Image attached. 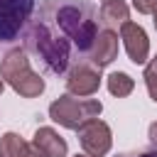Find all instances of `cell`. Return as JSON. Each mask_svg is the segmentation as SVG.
<instances>
[{
	"label": "cell",
	"instance_id": "6da1fadb",
	"mask_svg": "<svg viewBox=\"0 0 157 157\" xmlns=\"http://www.w3.org/2000/svg\"><path fill=\"white\" fill-rule=\"evenodd\" d=\"M98 34V10L88 0H42L22 32L25 49L32 52L49 74H66L74 61L88 59Z\"/></svg>",
	"mask_w": 157,
	"mask_h": 157
},
{
	"label": "cell",
	"instance_id": "7a4b0ae2",
	"mask_svg": "<svg viewBox=\"0 0 157 157\" xmlns=\"http://www.w3.org/2000/svg\"><path fill=\"white\" fill-rule=\"evenodd\" d=\"M0 78L7 81L22 98H37L44 91V78L32 71L25 49H10L0 61Z\"/></svg>",
	"mask_w": 157,
	"mask_h": 157
},
{
	"label": "cell",
	"instance_id": "3957f363",
	"mask_svg": "<svg viewBox=\"0 0 157 157\" xmlns=\"http://www.w3.org/2000/svg\"><path fill=\"white\" fill-rule=\"evenodd\" d=\"M103 110V103L98 98H74L71 93L59 96L56 101H52L49 105V118L54 123H59L61 128L69 130H78L86 120L98 118Z\"/></svg>",
	"mask_w": 157,
	"mask_h": 157
},
{
	"label": "cell",
	"instance_id": "277c9868",
	"mask_svg": "<svg viewBox=\"0 0 157 157\" xmlns=\"http://www.w3.org/2000/svg\"><path fill=\"white\" fill-rule=\"evenodd\" d=\"M34 7V0H0V44L17 42L22 37Z\"/></svg>",
	"mask_w": 157,
	"mask_h": 157
},
{
	"label": "cell",
	"instance_id": "5b68a950",
	"mask_svg": "<svg viewBox=\"0 0 157 157\" xmlns=\"http://www.w3.org/2000/svg\"><path fill=\"white\" fill-rule=\"evenodd\" d=\"M66 91L71 96L78 98H88L98 91L101 86V69L96 64H91L88 59H78L71 64V69L66 71Z\"/></svg>",
	"mask_w": 157,
	"mask_h": 157
},
{
	"label": "cell",
	"instance_id": "8992f818",
	"mask_svg": "<svg viewBox=\"0 0 157 157\" xmlns=\"http://www.w3.org/2000/svg\"><path fill=\"white\" fill-rule=\"evenodd\" d=\"M76 132H78V142H81L86 155H91V157L108 155V150L113 145V135H110V128L103 120H98V118L86 120Z\"/></svg>",
	"mask_w": 157,
	"mask_h": 157
},
{
	"label": "cell",
	"instance_id": "52a82bcc",
	"mask_svg": "<svg viewBox=\"0 0 157 157\" xmlns=\"http://www.w3.org/2000/svg\"><path fill=\"white\" fill-rule=\"evenodd\" d=\"M120 39L125 44V52L130 56L132 64H147V56H150V39L145 34V29L137 25V22H123L120 25Z\"/></svg>",
	"mask_w": 157,
	"mask_h": 157
},
{
	"label": "cell",
	"instance_id": "ba28073f",
	"mask_svg": "<svg viewBox=\"0 0 157 157\" xmlns=\"http://www.w3.org/2000/svg\"><path fill=\"white\" fill-rule=\"evenodd\" d=\"M115 56H118V34H115V29H98V34L93 39V47H91V54H88V61L96 64L98 69H103L110 61H115Z\"/></svg>",
	"mask_w": 157,
	"mask_h": 157
},
{
	"label": "cell",
	"instance_id": "9c48e42d",
	"mask_svg": "<svg viewBox=\"0 0 157 157\" xmlns=\"http://www.w3.org/2000/svg\"><path fill=\"white\" fill-rule=\"evenodd\" d=\"M32 145H34L44 157H66V152H69L66 140H64L54 128H37Z\"/></svg>",
	"mask_w": 157,
	"mask_h": 157
},
{
	"label": "cell",
	"instance_id": "30bf717a",
	"mask_svg": "<svg viewBox=\"0 0 157 157\" xmlns=\"http://www.w3.org/2000/svg\"><path fill=\"white\" fill-rule=\"evenodd\" d=\"M128 20H130V10L123 0H108L98 10V27L103 29H115Z\"/></svg>",
	"mask_w": 157,
	"mask_h": 157
},
{
	"label": "cell",
	"instance_id": "8fae6325",
	"mask_svg": "<svg viewBox=\"0 0 157 157\" xmlns=\"http://www.w3.org/2000/svg\"><path fill=\"white\" fill-rule=\"evenodd\" d=\"M0 157H44L34 145L22 140L17 132H5L0 137Z\"/></svg>",
	"mask_w": 157,
	"mask_h": 157
},
{
	"label": "cell",
	"instance_id": "7c38bea8",
	"mask_svg": "<svg viewBox=\"0 0 157 157\" xmlns=\"http://www.w3.org/2000/svg\"><path fill=\"white\" fill-rule=\"evenodd\" d=\"M132 88H135V81H132L125 71H113V74L108 76V91H110L113 96L125 98V96L132 93Z\"/></svg>",
	"mask_w": 157,
	"mask_h": 157
},
{
	"label": "cell",
	"instance_id": "4fadbf2b",
	"mask_svg": "<svg viewBox=\"0 0 157 157\" xmlns=\"http://www.w3.org/2000/svg\"><path fill=\"white\" fill-rule=\"evenodd\" d=\"M145 83H147V91H150V98L157 103V56L145 66Z\"/></svg>",
	"mask_w": 157,
	"mask_h": 157
},
{
	"label": "cell",
	"instance_id": "5bb4252c",
	"mask_svg": "<svg viewBox=\"0 0 157 157\" xmlns=\"http://www.w3.org/2000/svg\"><path fill=\"white\" fill-rule=\"evenodd\" d=\"M132 7L142 15H152L157 12V0H132Z\"/></svg>",
	"mask_w": 157,
	"mask_h": 157
},
{
	"label": "cell",
	"instance_id": "9a60e30c",
	"mask_svg": "<svg viewBox=\"0 0 157 157\" xmlns=\"http://www.w3.org/2000/svg\"><path fill=\"white\" fill-rule=\"evenodd\" d=\"M115 157H157V150H132V152H120Z\"/></svg>",
	"mask_w": 157,
	"mask_h": 157
},
{
	"label": "cell",
	"instance_id": "2e32d148",
	"mask_svg": "<svg viewBox=\"0 0 157 157\" xmlns=\"http://www.w3.org/2000/svg\"><path fill=\"white\" fill-rule=\"evenodd\" d=\"M147 137H150V142H152V147L157 150V120L150 125V132H147Z\"/></svg>",
	"mask_w": 157,
	"mask_h": 157
},
{
	"label": "cell",
	"instance_id": "e0dca14e",
	"mask_svg": "<svg viewBox=\"0 0 157 157\" xmlns=\"http://www.w3.org/2000/svg\"><path fill=\"white\" fill-rule=\"evenodd\" d=\"M152 22H155V29H157V12H152Z\"/></svg>",
	"mask_w": 157,
	"mask_h": 157
},
{
	"label": "cell",
	"instance_id": "ac0fdd59",
	"mask_svg": "<svg viewBox=\"0 0 157 157\" xmlns=\"http://www.w3.org/2000/svg\"><path fill=\"white\" fill-rule=\"evenodd\" d=\"M2 88H5V81H2V78H0V93H2Z\"/></svg>",
	"mask_w": 157,
	"mask_h": 157
},
{
	"label": "cell",
	"instance_id": "d6986e66",
	"mask_svg": "<svg viewBox=\"0 0 157 157\" xmlns=\"http://www.w3.org/2000/svg\"><path fill=\"white\" fill-rule=\"evenodd\" d=\"M74 157H91V155H86V152H83V155H74Z\"/></svg>",
	"mask_w": 157,
	"mask_h": 157
},
{
	"label": "cell",
	"instance_id": "ffe728a7",
	"mask_svg": "<svg viewBox=\"0 0 157 157\" xmlns=\"http://www.w3.org/2000/svg\"><path fill=\"white\" fill-rule=\"evenodd\" d=\"M103 2H108V0H103Z\"/></svg>",
	"mask_w": 157,
	"mask_h": 157
}]
</instances>
